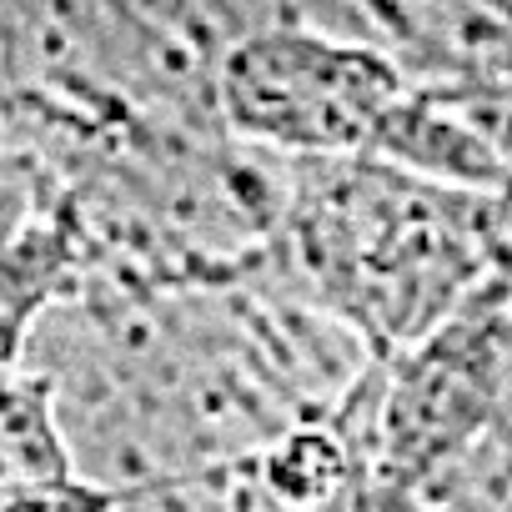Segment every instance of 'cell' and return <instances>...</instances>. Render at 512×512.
<instances>
[{"mask_svg":"<svg viewBox=\"0 0 512 512\" xmlns=\"http://www.w3.org/2000/svg\"><path fill=\"white\" fill-rule=\"evenodd\" d=\"M502 196L372 156L292 161L272 262L377 357L437 337L502 262Z\"/></svg>","mask_w":512,"mask_h":512,"instance_id":"6da1fadb","label":"cell"},{"mask_svg":"<svg viewBox=\"0 0 512 512\" xmlns=\"http://www.w3.org/2000/svg\"><path fill=\"white\" fill-rule=\"evenodd\" d=\"M256 11L241 21L221 56V116L226 131L262 151L302 161L377 156L397 106L407 101V71L327 21H272Z\"/></svg>","mask_w":512,"mask_h":512,"instance_id":"7a4b0ae2","label":"cell"},{"mask_svg":"<svg viewBox=\"0 0 512 512\" xmlns=\"http://www.w3.org/2000/svg\"><path fill=\"white\" fill-rule=\"evenodd\" d=\"M61 427V382L51 372L6 367V492H46L76 482Z\"/></svg>","mask_w":512,"mask_h":512,"instance_id":"3957f363","label":"cell"}]
</instances>
